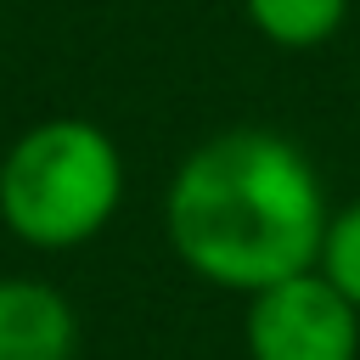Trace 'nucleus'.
I'll return each instance as SVG.
<instances>
[{
  "label": "nucleus",
  "mask_w": 360,
  "mask_h": 360,
  "mask_svg": "<svg viewBox=\"0 0 360 360\" xmlns=\"http://www.w3.org/2000/svg\"><path fill=\"white\" fill-rule=\"evenodd\" d=\"M315 270H321V276H326V281H332V287L360 309V197H354V202H343V208H332Z\"/></svg>",
  "instance_id": "423d86ee"
},
{
  "label": "nucleus",
  "mask_w": 360,
  "mask_h": 360,
  "mask_svg": "<svg viewBox=\"0 0 360 360\" xmlns=\"http://www.w3.org/2000/svg\"><path fill=\"white\" fill-rule=\"evenodd\" d=\"M79 315L39 276H0V360H73Z\"/></svg>",
  "instance_id": "20e7f679"
},
{
  "label": "nucleus",
  "mask_w": 360,
  "mask_h": 360,
  "mask_svg": "<svg viewBox=\"0 0 360 360\" xmlns=\"http://www.w3.org/2000/svg\"><path fill=\"white\" fill-rule=\"evenodd\" d=\"M242 349L248 360H360V309L321 270H298L248 292Z\"/></svg>",
  "instance_id": "7ed1b4c3"
},
{
  "label": "nucleus",
  "mask_w": 360,
  "mask_h": 360,
  "mask_svg": "<svg viewBox=\"0 0 360 360\" xmlns=\"http://www.w3.org/2000/svg\"><path fill=\"white\" fill-rule=\"evenodd\" d=\"M332 202L309 152L270 124H231L197 141L163 191V231L174 259L219 287L259 292L315 270Z\"/></svg>",
  "instance_id": "f257e3e1"
},
{
  "label": "nucleus",
  "mask_w": 360,
  "mask_h": 360,
  "mask_svg": "<svg viewBox=\"0 0 360 360\" xmlns=\"http://www.w3.org/2000/svg\"><path fill=\"white\" fill-rule=\"evenodd\" d=\"M124 208V152L79 112L28 124L0 152V225L34 253L96 242Z\"/></svg>",
  "instance_id": "f03ea898"
},
{
  "label": "nucleus",
  "mask_w": 360,
  "mask_h": 360,
  "mask_svg": "<svg viewBox=\"0 0 360 360\" xmlns=\"http://www.w3.org/2000/svg\"><path fill=\"white\" fill-rule=\"evenodd\" d=\"M242 17L276 51H315L349 22V0H242Z\"/></svg>",
  "instance_id": "39448f33"
}]
</instances>
